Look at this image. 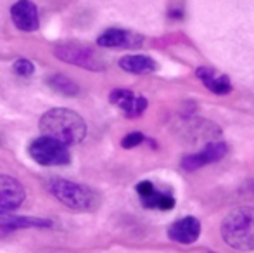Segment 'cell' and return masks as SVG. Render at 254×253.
I'll return each mask as SVG.
<instances>
[{"instance_id": "7c38bea8", "label": "cell", "mask_w": 254, "mask_h": 253, "mask_svg": "<svg viewBox=\"0 0 254 253\" xmlns=\"http://www.w3.org/2000/svg\"><path fill=\"white\" fill-rule=\"evenodd\" d=\"M195 75H197L199 80H201L213 94L225 95L232 90V84H230V80H228L227 75L216 73V70H213V68L201 66V68H197Z\"/></svg>"}, {"instance_id": "52a82bcc", "label": "cell", "mask_w": 254, "mask_h": 253, "mask_svg": "<svg viewBox=\"0 0 254 253\" xmlns=\"http://www.w3.org/2000/svg\"><path fill=\"white\" fill-rule=\"evenodd\" d=\"M111 102L116 104L128 118H135V116H140L142 113L147 108V99L142 97V95L133 94L131 90L127 88H116V90L111 92L109 95Z\"/></svg>"}, {"instance_id": "e0dca14e", "label": "cell", "mask_w": 254, "mask_h": 253, "mask_svg": "<svg viewBox=\"0 0 254 253\" xmlns=\"http://www.w3.org/2000/svg\"><path fill=\"white\" fill-rule=\"evenodd\" d=\"M14 71H16L19 77H30V75L35 73V66L31 61H28V59H17L16 63H14Z\"/></svg>"}, {"instance_id": "2e32d148", "label": "cell", "mask_w": 254, "mask_h": 253, "mask_svg": "<svg viewBox=\"0 0 254 253\" xmlns=\"http://www.w3.org/2000/svg\"><path fill=\"white\" fill-rule=\"evenodd\" d=\"M142 203H144V206H147V208H156V210H164V212H168V210H171L175 206V198L170 194L157 192L154 189L152 194H149L147 198L142 199Z\"/></svg>"}, {"instance_id": "ac0fdd59", "label": "cell", "mask_w": 254, "mask_h": 253, "mask_svg": "<svg viewBox=\"0 0 254 253\" xmlns=\"http://www.w3.org/2000/svg\"><path fill=\"white\" fill-rule=\"evenodd\" d=\"M142 141H144V135H142L140 132H131V134H128L127 137L121 141V146L130 149V148H135V146L142 144Z\"/></svg>"}, {"instance_id": "5bb4252c", "label": "cell", "mask_w": 254, "mask_h": 253, "mask_svg": "<svg viewBox=\"0 0 254 253\" xmlns=\"http://www.w3.org/2000/svg\"><path fill=\"white\" fill-rule=\"evenodd\" d=\"M52 226L51 220L28 219V217L10 215L7 210H0V227L2 229H17V227H49Z\"/></svg>"}, {"instance_id": "6da1fadb", "label": "cell", "mask_w": 254, "mask_h": 253, "mask_svg": "<svg viewBox=\"0 0 254 253\" xmlns=\"http://www.w3.org/2000/svg\"><path fill=\"white\" fill-rule=\"evenodd\" d=\"M40 130L45 137H51L67 148L83 141L87 135V123L76 111L54 108L40 118Z\"/></svg>"}, {"instance_id": "277c9868", "label": "cell", "mask_w": 254, "mask_h": 253, "mask_svg": "<svg viewBox=\"0 0 254 253\" xmlns=\"http://www.w3.org/2000/svg\"><path fill=\"white\" fill-rule=\"evenodd\" d=\"M54 56L61 61L74 64V66L85 68L90 71H102L106 70V61L97 51H94L88 45H81L76 42H64L54 47Z\"/></svg>"}, {"instance_id": "d6986e66", "label": "cell", "mask_w": 254, "mask_h": 253, "mask_svg": "<svg viewBox=\"0 0 254 253\" xmlns=\"http://www.w3.org/2000/svg\"><path fill=\"white\" fill-rule=\"evenodd\" d=\"M154 189H156V187H154V184H152V182H149V180H144V182H140V184L137 186V192L140 194V198H142V199L147 198L149 194H152Z\"/></svg>"}, {"instance_id": "9a60e30c", "label": "cell", "mask_w": 254, "mask_h": 253, "mask_svg": "<svg viewBox=\"0 0 254 253\" xmlns=\"http://www.w3.org/2000/svg\"><path fill=\"white\" fill-rule=\"evenodd\" d=\"M47 84L51 85V88H54L56 92H59V94L71 95V97L80 94V87H78L71 78L64 77V75H52V77L47 80Z\"/></svg>"}, {"instance_id": "4fadbf2b", "label": "cell", "mask_w": 254, "mask_h": 253, "mask_svg": "<svg viewBox=\"0 0 254 253\" xmlns=\"http://www.w3.org/2000/svg\"><path fill=\"white\" fill-rule=\"evenodd\" d=\"M120 66H121V70L128 71V73H133V75H147V73H154V71L157 70L156 61L144 54L125 56V58L120 59Z\"/></svg>"}, {"instance_id": "3957f363", "label": "cell", "mask_w": 254, "mask_h": 253, "mask_svg": "<svg viewBox=\"0 0 254 253\" xmlns=\"http://www.w3.org/2000/svg\"><path fill=\"white\" fill-rule=\"evenodd\" d=\"M47 189L54 198L64 203L67 208L80 210V212H94L101 205L97 192L83 184L71 182L66 179H51L47 182Z\"/></svg>"}, {"instance_id": "8fae6325", "label": "cell", "mask_w": 254, "mask_h": 253, "mask_svg": "<svg viewBox=\"0 0 254 253\" xmlns=\"http://www.w3.org/2000/svg\"><path fill=\"white\" fill-rule=\"evenodd\" d=\"M24 201V187L14 177L0 175V210L17 208Z\"/></svg>"}, {"instance_id": "8992f818", "label": "cell", "mask_w": 254, "mask_h": 253, "mask_svg": "<svg viewBox=\"0 0 254 253\" xmlns=\"http://www.w3.org/2000/svg\"><path fill=\"white\" fill-rule=\"evenodd\" d=\"M228 148L225 142L216 141V142H209L204 149H201L199 153H194V155H189L182 160V167L184 170H197L204 165H209V163H214L218 160H221L225 155H227Z\"/></svg>"}, {"instance_id": "9c48e42d", "label": "cell", "mask_w": 254, "mask_h": 253, "mask_svg": "<svg viewBox=\"0 0 254 253\" xmlns=\"http://www.w3.org/2000/svg\"><path fill=\"white\" fill-rule=\"evenodd\" d=\"M10 17L14 24L23 31L38 30V10L31 0H17L10 7Z\"/></svg>"}, {"instance_id": "30bf717a", "label": "cell", "mask_w": 254, "mask_h": 253, "mask_svg": "<svg viewBox=\"0 0 254 253\" xmlns=\"http://www.w3.org/2000/svg\"><path fill=\"white\" fill-rule=\"evenodd\" d=\"M199 234H201V222L195 217H184V219L171 224L168 229V236L182 245L195 243Z\"/></svg>"}, {"instance_id": "7a4b0ae2", "label": "cell", "mask_w": 254, "mask_h": 253, "mask_svg": "<svg viewBox=\"0 0 254 253\" xmlns=\"http://www.w3.org/2000/svg\"><path fill=\"white\" fill-rule=\"evenodd\" d=\"M221 236L235 250H254V206H239L221 222Z\"/></svg>"}, {"instance_id": "5b68a950", "label": "cell", "mask_w": 254, "mask_h": 253, "mask_svg": "<svg viewBox=\"0 0 254 253\" xmlns=\"http://www.w3.org/2000/svg\"><path fill=\"white\" fill-rule=\"evenodd\" d=\"M30 156L44 167H61L67 165L71 162V156L67 153V148L61 142L54 141L51 137H40L35 139L30 144Z\"/></svg>"}, {"instance_id": "ba28073f", "label": "cell", "mask_w": 254, "mask_h": 253, "mask_svg": "<svg viewBox=\"0 0 254 253\" xmlns=\"http://www.w3.org/2000/svg\"><path fill=\"white\" fill-rule=\"evenodd\" d=\"M142 42H144V37L127 30H120V28L106 30L97 38V44L101 47H107V49H135V47H140Z\"/></svg>"}]
</instances>
